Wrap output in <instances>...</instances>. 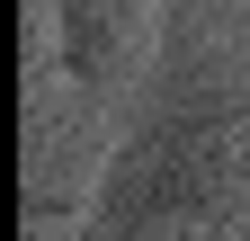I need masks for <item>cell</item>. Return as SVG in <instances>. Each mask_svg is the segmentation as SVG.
Wrapping results in <instances>:
<instances>
[]
</instances>
